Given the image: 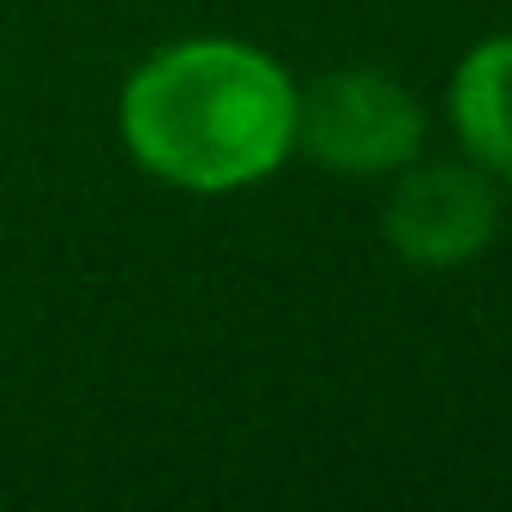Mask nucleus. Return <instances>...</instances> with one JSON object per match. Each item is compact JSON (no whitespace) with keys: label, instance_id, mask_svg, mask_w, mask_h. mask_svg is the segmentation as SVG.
I'll use <instances>...</instances> for the list:
<instances>
[{"label":"nucleus","instance_id":"1","mask_svg":"<svg viewBox=\"0 0 512 512\" xmlns=\"http://www.w3.org/2000/svg\"><path fill=\"white\" fill-rule=\"evenodd\" d=\"M127 151L169 187L235 193L296 151L290 73L229 37L157 49L121 91Z\"/></svg>","mask_w":512,"mask_h":512},{"label":"nucleus","instance_id":"2","mask_svg":"<svg viewBox=\"0 0 512 512\" xmlns=\"http://www.w3.org/2000/svg\"><path fill=\"white\" fill-rule=\"evenodd\" d=\"M296 145L338 175H386L404 169L422 145V109L416 97L374 73V67H344L296 91Z\"/></svg>","mask_w":512,"mask_h":512},{"label":"nucleus","instance_id":"3","mask_svg":"<svg viewBox=\"0 0 512 512\" xmlns=\"http://www.w3.org/2000/svg\"><path fill=\"white\" fill-rule=\"evenodd\" d=\"M494 217H500V199H494L482 163L476 169L434 163V169H410L398 181V193L386 199V241L410 266L446 272L488 247Z\"/></svg>","mask_w":512,"mask_h":512},{"label":"nucleus","instance_id":"4","mask_svg":"<svg viewBox=\"0 0 512 512\" xmlns=\"http://www.w3.org/2000/svg\"><path fill=\"white\" fill-rule=\"evenodd\" d=\"M452 121L488 175H512V37H488L452 79Z\"/></svg>","mask_w":512,"mask_h":512}]
</instances>
